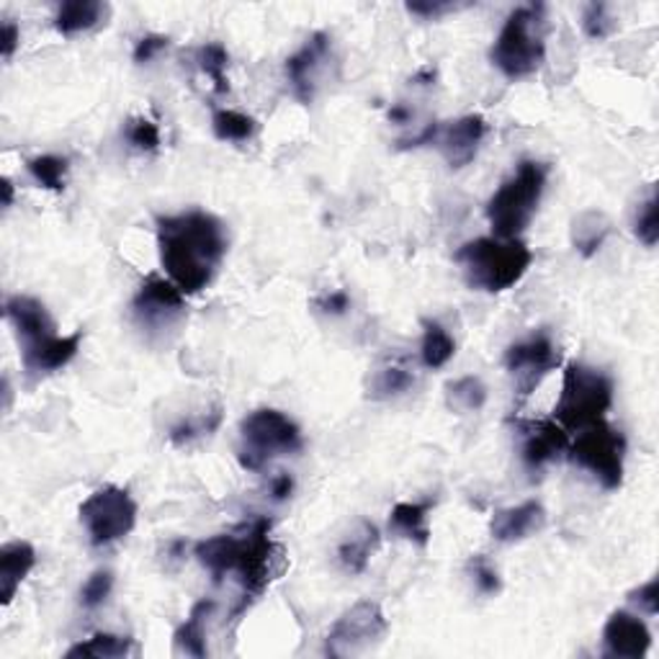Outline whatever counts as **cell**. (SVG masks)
Returning <instances> with one entry per match:
<instances>
[{
  "label": "cell",
  "instance_id": "30",
  "mask_svg": "<svg viewBox=\"0 0 659 659\" xmlns=\"http://www.w3.org/2000/svg\"><path fill=\"white\" fill-rule=\"evenodd\" d=\"M448 410L459 412H479L487 404V387L479 377H461L446 387Z\"/></svg>",
  "mask_w": 659,
  "mask_h": 659
},
{
  "label": "cell",
  "instance_id": "15",
  "mask_svg": "<svg viewBox=\"0 0 659 659\" xmlns=\"http://www.w3.org/2000/svg\"><path fill=\"white\" fill-rule=\"evenodd\" d=\"M487 137V119L482 114H467L454 122L440 124L436 145L448 163V168L461 170L474 163V157Z\"/></svg>",
  "mask_w": 659,
  "mask_h": 659
},
{
  "label": "cell",
  "instance_id": "39",
  "mask_svg": "<svg viewBox=\"0 0 659 659\" xmlns=\"http://www.w3.org/2000/svg\"><path fill=\"white\" fill-rule=\"evenodd\" d=\"M404 9L417 19L436 21L440 16H448V13L467 9V3H451V0H412V3L404 5Z\"/></svg>",
  "mask_w": 659,
  "mask_h": 659
},
{
  "label": "cell",
  "instance_id": "27",
  "mask_svg": "<svg viewBox=\"0 0 659 659\" xmlns=\"http://www.w3.org/2000/svg\"><path fill=\"white\" fill-rule=\"evenodd\" d=\"M456 356V340L438 320H423L421 361L425 369L438 371Z\"/></svg>",
  "mask_w": 659,
  "mask_h": 659
},
{
  "label": "cell",
  "instance_id": "9",
  "mask_svg": "<svg viewBox=\"0 0 659 659\" xmlns=\"http://www.w3.org/2000/svg\"><path fill=\"white\" fill-rule=\"evenodd\" d=\"M78 513L88 541L96 549H101V546H111L132 534L134 526H137L139 507L126 487L103 484L88 494Z\"/></svg>",
  "mask_w": 659,
  "mask_h": 659
},
{
  "label": "cell",
  "instance_id": "7",
  "mask_svg": "<svg viewBox=\"0 0 659 659\" xmlns=\"http://www.w3.org/2000/svg\"><path fill=\"white\" fill-rule=\"evenodd\" d=\"M304 448L302 428L287 412L258 407L239 423L237 461L245 471H264L273 459L299 454Z\"/></svg>",
  "mask_w": 659,
  "mask_h": 659
},
{
  "label": "cell",
  "instance_id": "10",
  "mask_svg": "<svg viewBox=\"0 0 659 659\" xmlns=\"http://www.w3.org/2000/svg\"><path fill=\"white\" fill-rule=\"evenodd\" d=\"M389 632V621L377 601H358L327 632V657H358L379 647Z\"/></svg>",
  "mask_w": 659,
  "mask_h": 659
},
{
  "label": "cell",
  "instance_id": "17",
  "mask_svg": "<svg viewBox=\"0 0 659 659\" xmlns=\"http://www.w3.org/2000/svg\"><path fill=\"white\" fill-rule=\"evenodd\" d=\"M3 314H5V320L11 322L21 348L34 346V343L47 340V338H52V335H57L55 320H52L49 310L36 297H26V294L11 297L3 306Z\"/></svg>",
  "mask_w": 659,
  "mask_h": 659
},
{
  "label": "cell",
  "instance_id": "14",
  "mask_svg": "<svg viewBox=\"0 0 659 659\" xmlns=\"http://www.w3.org/2000/svg\"><path fill=\"white\" fill-rule=\"evenodd\" d=\"M330 49H333V36L327 32H314L310 40H306L302 47L287 59V65H283L291 93H294V99L299 103H304V107H310L314 101L320 70L322 65H325V59L330 57Z\"/></svg>",
  "mask_w": 659,
  "mask_h": 659
},
{
  "label": "cell",
  "instance_id": "11",
  "mask_svg": "<svg viewBox=\"0 0 659 659\" xmlns=\"http://www.w3.org/2000/svg\"><path fill=\"white\" fill-rule=\"evenodd\" d=\"M505 371L511 373L515 402L523 407L530 400V394L541 387V381L549 377L554 369H559L561 350L557 343L551 340V335L536 333L526 340L511 343L505 350Z\"/></svg>",
  "mask_w": 659,
  "mask_h": 659
},
{
  "label": "cell",
  "instance_id": "24",
  "mask_svg": "<svg viewBox=\"0 0 659 659\" xmlns=\"http://www.w3.org/2000/svg\"><path fill=\"white\" fill-rule=\"evenodd\" d=\"M214 613V601H199L193 605L189 618L176 628L174 634V655L176 657H206V618Z\"/></svg>",
  "mask_w": 659,
  "mask_h": 659
},
{
  "label": "cell",
  "instance_id": "38",
  "mask_svg": "<svg viewBox=\"0 0 659 659\" xmlns=\"http://www.w3.org/2000/svg\"><path fill=\"white\" fill-rule=\"evenodd\" d=\"M469 574L471 580H474V588L479 595L494 597L500 595V590H503V580H500L498 567H494L484 554H474V557L469 559Z\"/></svg>",
  "mask_w": 659,
  "mask_h": 659
},
{
  "label": "cell",
  "instance_id": "48",
  "mask_svg": "<svg viewBox=\"0 0 659 659\" xmlns=\"http://www.w3.org/2000/svg\"><path fill=\"white\" fill-rule=\"evenodd\" d=\"M3 396H5L3 407L9 410L11 407V381H9V377H3Z\"/></svg>",
  "mask_w": 659,
  "mask_h": 659
},
{
  "label": "cell",
  "instance_id": "6",
  "mask_svg": "<svg viewBox=\"0 0 659 659\" xmlns=\"http://www.w3.org/2000/svg\"><path fill=\"white\" fill-rule=\"evenodd\" d=\"M613 407V379L601 369L569 361L561 377V392L554 404V421L561 428L585 431L590 425L605 421Z\"/></svg>",
  "mask_w": 659,
  "mask_h": 659
},
{
  "label": "cell",
  "instance_id": "32",
  "mask_svg": "<svg viewBox=\"0 0 659 659\" xmlns=\"http://www.w3.org/2000/svg\"><path fill=\"white\" fill-rule=\"evenodd\" d=\"M657 209H659V199H657L655 183H651L647 199L636 204L634 220H632L634 237L639 239L644 247H655L659 243V214H657Z\"/></svg>",
  "mask_w": 659,
  "mask_h": 659
},
{
  "label": "cell",
  "instance_id": "45",
  "mask_svg": "<svg viewBox=\"0 0 659 659\" xmlns=\"http://www.w3.org/2000/svg\"><path fill=\"white\" fill-rule=\"evenodd\" d=\"M436 78H438L436 67H433V65H425V67H421V70H417L415 75H412V80H410V82H415V86H433V82H436Z\"/></svg>",
  "mask_w": 659,
  "mask_h": 659
},
{
  "label": "cell",
  "instance_id": "19",
  "mask_svg": "<svg viewBox=\"0 0 659 659\" xmlns=\"http://www.w3.org/2000/svg\"><path fill=\"white\" fill-rule=\"evenodd\" d=\"M546 528V511L541 503L528 500L515 507H503L492 515L490 536L498 544H518L526 538L541 534Z\"/></svg>",
  "mask_w": 659,
  "mask_h": 659
},
{
  "label": "cell",
  "instance_id": "13",
  "mask_svg": "<svg viewBox=\"0 0 659 659\" xmlns=\"http://www.w3.org/2000/svg\"><path fill=\"white\" fill-rule=\"evenodd\" d=\"M513 428L521 436V461L528 471H541L559 461L569 448V433L557 421L546 417H513Z\"/></svg>",
  "mask_w": 659,
  "mask_h": 659
},
{
  "label": "cell",
  "instance_id": "44",
  "mask_svg": "<svg viewBox=\"0 0 659 659\" xmlns=\"http://www.w3.org/2000/svg\"><path fill=\"white\" fill-rule=\"evenodd\" d=\"M21 44V29L16 21H3V26H0V49H3V57L11 59L13 55H16Z\"/></svg>",
  "mask_w": 659,
  "mask_h": 659
},
{
  "label": "cell",
  "instance_id": "43",
  "mask_svg": "<svg viewBox=\"0 0 659 659\" xmlns=\"http://www.w3.org/2000/svg\"><path fill=\"white\" fill-rule=\"evenodd\" d=\"M291 494H294V477H291L289 471H279V474L268 479V498H271L273 503H283Z\"/></svg>",
  "mask_w": 659,
  "mask_h": 659
},
{
  "label": "cell",
  "instance_id": "5",
  "mask_svg": "<svg viewBox=\"0 0 659 659\" xmlns=\"http://www.w3.org/2000/svg\"><path fill=\"white\" fill-rule=\"evenodd\" d=\"M546 57V5L528 3L507 13L503 29L490 49V63L507 80L538 72Z\"/></svg>",
  "mask_w": 659,
  "mask_h": 659
},
{
  "label": "cell",
  "instance_id": "25",
  "mask_svg": "<svg viewBox=\"0 0 659 659\" xmlns=\"http://www.w3.org/2000/svg\"><path fill=\"white\" fill-rule=\"evenodd\" d=\"M137 651V644H134L132 636H119V634H109V632H99L93 634L91 639L78 641L75 647L65 651L67 659H124L132 657Z\"/></svg>",
  "mask_w": 659,
  "mask_h": 659
},
{
  "label": "cell",
  "instance_id": "36",
  "mask_svg": "<svg viewBox=\"0 0 659 659\" xmlns=\"http://www.w3.org/2000/svg\"><path fill=\"white\" fill-rule=\"evenodd\" d=\"M111 590H114V572L111 569H96L86 580V585L80 588V605L86 611L101 608L109 601Z\"/></svg>",
  "mask_w": 659,
  "mask_h": 659
},
{
  "label": "cell",
  "instance_id": "42",
  "mask_svg": "<svg viewBox=\"0 0 659 659\" xmlns=\"http://www.w3.org/2000/svg\"><path fill=\"white\" fill-rule=\"evenodd\" d=\"M312 304L317 306L320 312L330 314V317H340V314H346L350 310V294L346 289H335V291H327V294L317 297Z\"/></svg>",
  "mask_w": 659,
  "mask_h": 659
},
{
  "label": "cell",
  "instance_id": "2",
  "mask_svg": "<svg viewBox=\"0 0 659 659\" xmlns=\"http://www.w3.org/2000/svg\"><path fill=\"white\" fill-rule=\"evenodd\" d=\"M271 518H256L239 528V534H216L193 546V557L214 582H222L227 574L239 582V601L232 611L235 618L266 593L276 574L281 551L271 538Z\"/></svg>",
  "mask_w": 659,
  "mask_h": 659
},
{
  "label": "cell",
  "instance_id": "33",
  "mask_svg": "<svg viewBox=\"0 0 659 659\" xmlns=\"http://www.w3.org/2000/svg\"><path fill=\"white\" fill-rule=\"evenodd\" d=\"M415 384V373H412L407 366L392 364L384 366V369L377 371V377L371 381V400H392V396H400L407 392V389Z\"/></svg>",
  "mask_w": 659,
  "mask_h": 659
},
{
  "label": "cell",
  "instance_id": "29",
  "mask_svg": "<svg viewBox=\"0 0 659 659\" xmlns=\"http://www.w3.org/2000/svg\"><path fill=\"white\" fill-rule=\"evenodd\" d=\"M26 170L42 189L63 193L67 186V174H70V160L63 155H36L26 160Z\"/></svg>",
  "mask_w": 659,
  "mask_h": 659
},
{
  "label": "cell",
  "instance_id": "40",
  "mask_svg": "<svg viewBox=\"0 0 659 659\" xmlns=\"http://www.w3.org/2000/svg\"><path fill=\"white\" fill-rule=\"evenodd\" d=\"M628 603L647 613V616H657L659 613V580L657 577H651L649 582H644V585L632 590V593H628Z\"/></svg>",
  "mask_w": 659,
  "mask_h": 659
},
{
  "label": "cell",
  "instance_id": "22",
  "mask_svg": "<svg viewBox=\"0 0 659 659\" xmlns=\"http://www.w3.org/2000/svg\"><path fill=\"white\" fill-rule=\"evenodd\" d=\"M109 13V3H101V0H67V3L57 5L55 29L63 36L93 32V29L107 24Z\"/></svg>",
  "mask_w": 659,
  "mask_h": 659
},
{
  "label": "cell",
  "instance_id": "21",
  "mask_svg": "<svg viewBox=\"0 0 659 659\" xmlns=\"http://www.w3.org/2000/svg\"><path fill=\"white\" fill-rule=\"evenodd\" d=\"M436 507V500H421V503H396L389 513V530L394 536L407 538L415 546H425L431 544V511Z\"/></svg>",
  "mask_w": 659,
  "mask_h": 659
},
{
  "label": "cell",
  "instance_id": "34",
  "mask_svg": "<svg viewBox=\"0 0 659 659\" xmlns=\"http://www.w3.org/2000/svg\"><path fill=\"white\" fill-rule=\"evenodd\" d=\"M124 139L130 142L132 149L137 153H157L160 149V126L147 116H132L124 124Z\"/></svg>",
  "mask_w": 659,
  "mask_h": 659
},
{
  "label": "cell",
  "instance_id": "47",
  "mask_svg": "<svg viewBox=\"0 0 659 659\" xmlns=\"http://www.w3.org/2000/svg\"><path fill=\"white\" fill-rule=\"evenodd\" d=\"M0 191H3V209H11L13 206V183H11V178H3V181H0Z\"/></svg>",
  "mask_w": 659,
  "mask_h": 659
},
{
  "label": "cell",
  "instance_id": "20",
  "mask_svg": "<svg viewBox=\"0 0 659 659\" xmlns=\"http://www.w3.org/2000/svg\"><path fill=\"white\" fill-rule=\"evenodd\" d=\"M36 567V549L29 541H9L0 549V597L3 605H11L21 582Z\"/></svg>",
  "mask_w": 659,
  "mask_h": 659
},
{
  "label": "cell",
  "instance_id": "18",
  "mask_svg": "<svg viewBox=\"0 0 659 659\" xmlns=\"http://www.w3.org/2000/svg\"><path fill=\"white\" fill-rule=\"evenodd\" d=\"M80 343L82 330H75L72 335H52L47 340L21 348V364L29 377H49L75 361V356L80 354Z\"/></svg>",
  "mask_w": 659,
  "mask_h": 659
},
{
  "label": "cell",
  "instance_id": "1",
  "mask_svg": "<svg viewBox=\"0 0 659 659\" xmlns=\"http://www.w3.org/2000/svg\"><path fill=\"white\" fill-rule=\"evenodd\" d=\"M227 230L204 209L157 216V253L168 279L183 294H199L214 281L227 256Z\"/></svg>",
  "mask_w": 659,
  "mask_h": 659
},
{
  "label": "cell",
  "instance_id": "23",
  "mask_svg": "<svg viewBox=\"0 0 659 659\" xmlns=\"http://www.w3.org/2000/svg\"><path fill=\"white\" fill-rule=\"evenodd\" d=\"M381 544L379 528L371 521H361L354 534H348L338 546V561L348 574H364Z\"/></svg>",
  "mask_w": 659,
  "mask_h": 659
},
{
  "label": "cell",
  "instance_id": "12",
  "mask_svg": "<svg viewBox=\"0 0 659 659\" xmlns=\"http://www.w3.org/2000/svg\"><path fill=\"white\" fill-rule=\"evenodd\" d=\"M132 314L142 330L163 333L186 314V294L170 279L149 273L132 299Z\"/></svg>",
  "mask_w": 659,
  "mask_h": 659
},
{
  "label": "cell",
  "instance_id": "37",
  "mask_svg": "<svg viewBox=\"0 0 659 659\" xmlns=\"http://www.w3.org/2000/svg\"><path fill=\"white\" fill-rule=\"evenodd\" d=\"M616 29H618V24H616V19L611 16L608 3H588L585 5V11H582V32H585V36L603 42V40H608Z\"/></svg>",
  "mask_w": 659,
  "mask_h": 659
},
{
  "label": "cell",
  "instance_id": "26",
  "mask_svg": "<svg viewBox=\"0 0 659 659\" xmlns=\"http://www.w3.org/2000/svg\"><path fill=\"white\" fill-rule=\"evenodd\" d=\"M611 235V222L603 212H582L580 216H574L572 222V245L574 250L580 253L582 258H593L597 250H601L605 237Z\"/></svg>",
  "mask_w": 659,
  "mask_h": 659
},
{
  "label": "cell",
  "instance_id": "3",
  "mask_svg": "<svg viewBox=\"0 0 659 659\" xmlns=\"http://www.w3.org/2000/svg\"><path fill=\"white\" fill-rule=\"evenodd\" d=\"M454 260L461 266L463 281L471 289L487 294H503L523 281L534 264V253L523 239L477 237L463 243L454 253Z\"/></svg>",
  "mask_w": 659,
  "mask_h": 659
},
{
  "label": "cell",
  "instance_id": "28",
  "mask_svg": "<svg viewBox=\"0 0 659 659\" xmlns=\"http://www.w3.org/2000/svg\"><path fill=\"white\" fill-rule=\"evenodd\" d=\"M212 132L220 142H250L258 134V122L235 109H216L212 114Z\"/></svg>",
  "mask_w": 659,
  "mask_h": 659
},
{
  "label": "cell",
  "instance_id": "31",
  "mask_svg": "<svg viewBox=\"0 0 659 659\" xmlns=\"http://www.w3.org/2000/svg\"><path fill=\"white\" fill-rule=\"evenodd\" d=\"M197 63L199 70L214 82L216 93L230 91V78H227V65H230V52L220 42H206L197 49Z\"/></svg>",
  "mask_w": 659,
  "mask_h": 659
},
{
  "label": "cell",
  "instance_id": "46",
  "mask_svg": "<svg viewBox=\"0 0 659 659\" xmlns=\"http://www.w3.org/2000/svg\"><path fill=\"white\" fill-rule=\"evenodd\" d=\"M412 119V111L404 107V103H394L392 109H389V122L392 124H407Z\"/></svg>",
  "mask_w": 659,
  "mask_h": 659
},
{
  "label": "cell",
  "instance_id": "16",
  "mask_svg": "<svg viewBox=\"0 0 659 659\" xmlns=\"http://www.w3.org/2000/svg\"><path fill=\"white\" fill-rule=\"evenodd\" d=\"M651 649V632L639 613L616 611L605 621L603 655L611 659H644Z\"/></svg>",
  "mask_w": 659,
  "mask_h": 659
},
{
  "label": "cell",
  "instance_id": "4",
  "mask_svg": "<svg viewBox=\"0 0 659 659\" xmlns=\"http://www.w3.org/2000/svg\"><path fill=\"white\" fill-rule=\"evenodd\" d=\"M546 181H549V165L541 160L518 163L511 178H505L487 201V222L492 227V237L518 239L528 230L544 199Z\"/></svg>",
  "mask_w": 659,
  "mask_h": 659
},
{
  "label": "cell",
  "instance_id": "35",
  "mask_svg": "<svg viewBox=\"0 0 659 659\" xmlns=\"http://www.w3.org/2000/svg\"><path fill=\"white\" fill-rule=\"evenodd\" d=\"M220 423H222V407L216 404V407L212 412H206L201 421H183V423L174 425V428H170V444L178 446V448L189 446L197 438L214 433L216 428H220Z\"/></svg>",
  "mask_w": 659,
  "mask_h": 659
},
{
  "label": "cell",
  "instance_id": "8",
  "mask_svg": "<svg viewBox=\"0 0 659 659\" xmlns=\"http://www.w3.org/2000/svg\"><path fill=\"white\" fill-rule=\"evenodd\" d=\"M569 461L590 471L603 490H621L626 471V436L613 428L608 421H601L580 431V436L569 440Z\"/></svg>",
  "mask_w": 659,
  "mask_h": 659
},
{
  "label": "cell",
  "instance_id": "41",
  "mask_svg": "<svg viewBox=\"0 0 659 659\" xmlns=\"http://www.w3.org/2000/svg\"><path fill=\"white\" fill-rule=\"evenodd\" d=\"M170 47V36L165 34H147L142 36V40L134 44V52H132V59L137 65H147L153 63V59L160 55V52H165Z\"/></svg>",
  "mask_w": 659,
  "mask_h": 659
}]
</instances>
